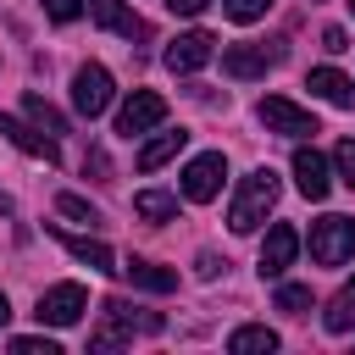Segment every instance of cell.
<instances>
[{
    "label": "cell",
    "mask_w": 355,
    "mask_h": 355,
    "mask_svg": "<svg viewBox=\"0 0 355 355\" xmlns=\"http://www.w3.org/2000/svg\"><path fill=\"white\" fill-rule=\"evenodd\" d=\"M277 194H283V183H277V172H272V166L244 172V178H239V189H233V205H227V227H233V233H255V227L272 216Z\"/></svg>",
    "instance_id": "obj_1"
},
{
    "label": "cell",
    "mask_w": 355,
    "mask_h": 355,
    "mask_svg": "<svg viewBox=\"0 0 355 355\" xmlns=\"http://www.w3.org/2000/svg\"><path fill=\"white\" fill-rule=\"evenodd\" d=\"M355 255V222L349 216H322L311 222V261L316 266H344Z\"/></svg>",
    "instance_id": "obj_2"
},
{
    "label": "cell",
    "mask_w": 355,
    "mask_h": 355,
    "mask_svg": "<svg viewBox=\"0 0 355 355\" xmlns=\"http://www.w3.org/2000/svg\"><path fill=\"white\" fill-rule=\"evenodd\" d=\"M133 333H161V316H155V311L133 316V305L105 300V327L89 338V349H116V344H122V338H133Z\"/></svg>",
    "instance_id": "obj_3"
},
{
    "label": "cell",
    "mask_w": 355,
    "mask_h": 355,
    "mask_svg": "<svg viewBox=\"0 0 355 355\" xmlns=\"http://www.w3.org/2000/svg\"><path fill=\"white\" fill-rule=\"evenodd\" d=\"M166 122V100L155 94V89H133L122 105H116V133L122 139H139V133H150V128H161Z\"/></svg>",
    "instance_id": "obj_4"
},
{
    "label": "cell",
    "mask_w": 355,
    "mask_h": 355,
    "mask_svg": "<svg viewBox=\"0 0 355 355\" xmlns=\"http://www.w3.org/2000/svg\"><path fill=\"white\" fill-rule=\"evenodd\" d=\"M83 311H89L83 283H55V288H44V294H39V305H33L39 327H72Z\"/></svg>",
    "instance_id": "obj_5"
},
{
    "label": "cell",
    "mask_w": 355,
    "mask_h": 355,
    "mask_svg": "<svg viewBox=\"0 0 355 355\" xmlns=\"http://www.w3.org/2000/svg\"><path fill=\"white\" fill-rule=\"evenodd\" d=\"M222 178H227V155H222V150L194 155V161L183 166V200H194V205L216 200V194H222Z\"/></svg>",
    "instance_id": "obj_6"
},
{
    "label": "cell",
    "mask_w": 355,
    "mask_h": 355,
    "mask_svg": "<svg viewBox=\"0 0 355 355\" xmlns=\"http://www.w3.org/2000/svg\"><path fill=\"white\" fill-rule=\"evenodd\" d=\"M111 94H116V89H111V72H105L100 61L78 67V78H72V111H78V116H89V122H94V116L111 105Z\"/></svg>",
    "instance_id": "obj_7"
},
{
    "label": "cell",
    "mask_w": 355,
    "mask_h": 355,
    "mask_svg": "<svg viewBox=\"0 0 355 355\" xmlns=\"http://www.w3.org/2000/svg\"><path fill=\"white\" fill-rule=\"evenodd\" d=\"M283 61V44H227L222 50V72L250 83V78H266V67Z\"/></svg>",
    "instance_id": "obj_8"
},
{
    "label": "cell",
    "mask_w": 355,
    "mask_h": 355,
    "mask_svg": "<svg viewBox=\"0 0 355 355\" xmlns=\"http://www.w3.org/2000/svg\"><path fill=\"white\" fill-rule=\"evenodd\" d=\"M261 122H266V133H283V139H311L316 133V116L305 105L283 100V94H266L261 100Z\"/></svg>",
    "instance_id": "obj_9"
},
{
    "label": "cell",
    "mask_w": 355,
    "mask_h": 355,
    "mask_svg": "<svg viewBox=\"0 0 355 355\" xmlns=\"http://www.w3.org/2000/svg\"><path fill=\"white\" fill-rule=\"evenodd\" d=\"M0 133L22 150V155H33V161H44V166H55L61 161V144H55V133H44L39 122H17V116H6L0 111Z\"/></svg>",
    "instance_id": "obj_10"
},
{
    "label": "cell",
    "mask_w": 355,
    "mask_h": 355,
    "mask_svg": "<svg viewBox=\"0 0 355 355\" xmlns=\"http://www.w3.org/2000/svg\"><path fill=\"white\" fill-rule=\"evenodd\" d=\"M211 55H216V39L194 28V33H178V39L166 44V55H161V61H166V72H178V78H189V72H200V67H205Z\"/></svg>",
    "instance_id": "obj_11"
},
{
    "label": "cell",
    "mask_w": 355,
    "mask_h": 355,
    "mask_svg": "<svg viewBox=\"0 0 355 355\" xmlns=\"http://www.w3.org/2000/svg\"><path fill=\"white\" fill-rule=\"evenodd\" d=\"M294 183H300L305 200H327V189H333V161H327L322 150L300 144V150H294Z\"/></svg>",
    "instance_id": "obj_12"
},
{
    "label": "cell",
    "mask_w": 355,
    "mask_h": 355,
    "mask_svg": "<svg viewBox=\"0 0 355 355\" xmlns=\"http://www.w3.org/2000/svg\"><path fill=\"white\" fill-rule=\"evenodd\" d=\"M294 255H300V233L288 222H272L261 239V277H283L294 266Z\"/></svg>",
    "instance_id": "obj_13"
},
{
    "label": "cell",
    "mask_w": 355,
    "mask_h": 355,
    "mask_svg": "<svg viewBox=\"0 0 355 355\" xmlns=\"http://www.w3.org/2000/svg\"><path fill=\"white\" fill-rule=\"evenodd\" d=\"M89 17L105 28V33H116V39H144V17L128 6V0H89Z\"/></svg>",
    "instance_id": "obj_14"
},
{
    "label": "cell",
    "mask_w": 355,
    "mask_h": 355,
    "mask_svg": "<svg viewBox=\"0 0 355 355\" xmlns=\"http://www.w3.org/2000/svg\"><path fill=\"white\" fill-rule=\"evenodd\" d=\"M305 89L316 94V100H327V105H338V111H349L355 105V83L338 72V67H311V78H305Z\"/></svg>",
    "instance_id": "obj_15"
},
{
    "label": "cell",
    "mask_w": 355,
    "mask_h": 355,
    "mask_svg": "<svg viewBox=\"0 0 355 355\" xmlns=\"http://www.w3.org/2000/svg\"><path fill=\"white\" fill-rule=\"evenodd\" d=\"M55 233V244L72 255V261H83V266H94V272H116V255L100 244V239H83V233H67V227H50Z\"/></svg>",
    "instance_id": "obj_16"
},
{
    "label": "cell",
    "mask_w": 355,
    "mask_h": 355,
    "mask_svg": "<svg viewBox=\"0 0 355 355\" xmlns=\"http://www.w3.org/2000/svg\"><path fill=\"white\" fill-rule=\"evenodd\" d=\"M116 272H122L133 288H150V294H172V288H178V272H166V266H155V261H139V255H128Z\"/></svg>",
    "instance_id": "obj_17"
},
{
    "label": "cell",
    "mask_w": 355,
    "mask_h": 355,
    "mask_svg": "<svg viewBox=\"0 0 355 355\" xmlns=\"http://www.w3.org/2000/svg\"><path fill=\"white\" fill-rule=\"evenodd\" d=\"M183 144H189V133H183V128H172V133H155V139L139 150V172H155V166H166V161H172Z\"/></svg>",
    "instance_id": "obj_18"
},
{
    "label": "cell",
    "mask_w": 355,
    "mask_h": 355,
    "mask_svg": "<svg viewBox=\"0 0 355 355\" xmlns=\"http://www.w3.org/2000/svg\"><path fill=\"white\" fill-rule=\"evenodd\" d=\"M227 349H233V355H272V349H277V333L261 327V322H250V327H233V333H227Z\"/></svg>",
    "instance_id": "obj_19"
},
{
    "label": "cell",
    "mask_w": 355,
    "mask_h": 355,
    "mask_svg": "<svg viewBox=\"0 0 355 355\" xmlns=\"http://www.w3.org/2000/svg\"><path fill=\"white\" fill-rule=\"evenodd\" d=\"M133 216H144V222H172V216H178V194H166V189H139V194H133Z\"/></svg>",
    "instance_id": "obj_20"
},
{
    "label": "cell",
    "mask_w": 355,
    "mask_h": 355,
    "mask_svg": "<svg viewBox=\"0 0 355 355\" xmlns=\"http://www.w3.org/2000/svg\"><path fill=\"white\" fill-rule=\"evenodd\" d=\"M22 111H28V122H39L44 133H67V116H61L55 105H44V94H28V100H22Z\"/></svg>",
    "instance_id": "obj_21"
},
{
    "label": "cell",
    "mask_w": 355,
    "mask_h": 355,
    "mask_svg": "<svg viewBox=\"0 0 355 355\" xmlns=\"http://www.w3.org/2000/svg\"><path fill=\"white\" fill-rule=\"evenodd\" d=\"M272 6H277V0H222V17H227V22H261Z\"/></svg>",
    "instance_id": "obj_22"
},
{
    "label": "cell",
    "mask_w": 355,
    "mask_h": 355,
    "mask_svg": "<svg viewBox=\"0 0 355 355\" xmlns=\"http://www.w3.org/2000/svg\"><path fill=\"white\" fill-rule=\"evenodd\" d=\"M322 322H327V333H349V327H355V294H338Z\"/></svg>",
    "instance_id": "obj_23"
},
{
    "label": "cell",
    "mask_w": 355,
    "mask_h": 355,
    "mask_svg": "<svg viewBox=\"0 0 355 355\" xmlns=\"http://www.w3.org/2000/svg\"><path fill=\"white\" fill-rule=\"evenodd\" d=\"M55 211H61V216H72V222H89V227L100 222V211H94L83 194H55Z\"/></svg>",
    "instance_id": "obj_24"
},
{
    "label": "cell",
    "mask_w": 355,
    "mask_h": 355,
    "mask_svg": "<svg viewBox=\"0 0 355 355\" xmlns=\"http://www.w3.org/2000/svg\"><path fill=\"white\" fill-rule=\"evenodd\" d=\"M277 311L305 316V311H311V288H305V283H283V288H277Z\"/></svg>",
    "instance_id": "obj_25"
},
{
    "label": "cell",
    "mask_w": 355,
    "mask_h": 355,
    "mask_svg": "<svg viewBox=\"0 0 355 355\" xmlns=\"http://www.w3.org/2000/svg\"><path fill=\"white\" fill-rule=\"evenodd\" d=\"M39 6H44V17H50V22H78L89 0H39Z\"/></svg>",
    "instance_id": "obj_26"
},
{
    "label": "cell",
    "mask_w": 355,
    "mask_h": 355,
    "mask_svg": "<svg viewBox=\"0 0 355 355\" xmlns=\"http://www.w3.org/2000/svg\"><path fill=\"white\" fill-rule=\"evenodd\" d=\"M11 349H17V355H61V349H55V338H33V333L11 338Z\"/></svg>",
    "instance_id": "obj_27"
},
{
    "label": "cell",
    "mask_w": 355,
    "mask_h": 355,
    "mask_svg": "<svg viewBox=\"0 0 355 355\" xmlns=\"http://www.w3.org/2000/svg\"><path fill=\"white\" fill-rule=\"evenodd\" d=\"M333 166H338V178L355 189V139H344V144L333 150Z\"/></svg>",
    "instance_id": "obj_28"
},
{
    "label": "cell",
    "mask_w": 355,
    "mask_h": 355,
    "mask_svg": "<svg viewBox=\"0 0 355 355\" xmlns=\"http://www.w3.org/2000/svg\"><path fill=\"white\" fill-rule=\"evenodd\" d=\"M222 266H227V261H216L211 250H200V255H194V277H205V283H211V277H216Z\"/></svg>",
    "instance_id": "obj_29"
},
{
    "label": "cell",
    "mask_w": 355,
    "mask_h": 355,
    "mask_svg": "<svg viewBox=\"0 0 355 355\" xmlns=\"http://www.w3.org/2000/svg\"><path fill=\"white\" fill-rule=\"evenodd\" d=\"M205 6H211V0H166V11H172V17H200Z\"/></svg>",
    "instance_id": "obj_30"
},
{
    "label": "cell",
    "mask_w": 355,
    "mask_h": 355,
    "mask_svg": "<svg viewBox=\"0 0 355 355\" xmlns=\"http://www.w3.org/2000/svg\"><path fill=\"white\" fill-rule=\"evenodd\" d=\"M322 50H333V55H338V50H349V39H344V28H322Z\"/></svg>",
    "instance_id": "obj_31"
},
{
    "label": "cell",
    "mask_w": 355,
    "mask_h": 355,
    "mask_svg": "<svg viewBox=\"0 0 355 355\" xmlns=\"http://www.w3.org/2000/svg\"><path fill=\"white\" fill-rule=\"evenodd\" d=\"M11 322V300H6V288H0V327Z\"/></svg>",
    "instance_id": "obj_32"
},
{
    "label": "cell",
    "mask_w": 355,
    "mask_h": 355,
    "mask_svg": "<svg viewBox=\"0 0 355 355\" xmlns=\"http://www.w3.org/2000/svg\"><path fill=\"white\" fill-rule=\"evenodd\" d=\"M349 294H355V283H349Z\"/></svg>",
    "instance_id": "obj_33"
},
{
    "label": "cell",
    "mask_w": 355,
    "mask_h": 355,
    "mask_svg": "<svg viewBox=\"0 0 355 355\" xmlns=\"http://www.w3.org/2000/svg\"><path fill=\"white\" fill-rule=\"evenodd\" d=\"M349 11H355V0H349Z\"/></svg>",
    "instance_id": "obj_34"
}]
</instances>
